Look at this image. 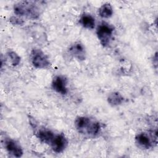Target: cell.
I'll return each mask as SVG.
<instances>
[{
    "mask_svg": "<svg viewBox=\"0 0 158 158\" xmlns=\"http://www.w3.org/2000/svg\"><path fill=\"white\" fill-rule=\"evenodd\" d=\"M75 127L79 133L89 137L97 136L101 130L98 121L85 116L78 117L75 121Z\"/></svg>",
    "mask_w": 158,
    "mask_h": 158,
    "instance_id": "obj_1",
    "label": "cell"
},
{
    "mask_svg": "<svg viewBox=\"0 0 158 158\" xmlns=\"http://www.w3.org/2000/svg\"><path fill=\"white\" fill-rule=\"evenodd\" d=\"M37 1H21L14 6V13L19 16L30 19L38 18L41 14V7Z\"/></svg>",
    "mask_w": 158,
    "mask_h": 158,
    "instance_id": "obj_2",
    "label": "cell"
},
{
    "mask_svg": "<svg viewBox=\"0 0 158 158\" xmlns=\"http://www.w3.org/2000/svg\"><path fill=\"white\" fill-rule=\"evenodd\" d=\"M135 143L139 148L142 149H148L152 148L157 143V130L138 134L135 137Z\"/></svg>",
    "mask_w": 158,
    "mask_h": 158,
    "instance_id": "obj_3",
    "label": "cell"
},
{
    "mask_svg": "<svg viewBox=\"0 0 158 158\" xmlns=\"http://www.w3.org/2000/svg\"><path fill=\"white\" fill-rule=\"evenodd\" d=\"M114 28L111 25L102 22L97 28L96 34L101 44L103 46H107L112 38Z\"/></svg>",
    "mask_w": 158,
    "mask_h": 158,
    "instance_id": "obj_4",
    "label": "cell"
},
{
    "mask_svg": "<svg viewBox=\"0 0 158 158\" xmlns=\"http://www.w3.org/2000/svg\"><path fill=\"white\" fill-rule=\"evenodd\" d=\"M31 60L37 69H44L49 66V60L46 55L39 49H34L31 52Z\"/></svg>",
    "mask_w": 158,
    "mask_h": 158,
    "instance_id": "obj_5",
    "label": "cell"
},
{
    "mask_svg": "<svg viewBox=\"0 0 158 158\" xmlns=\"http://www.w3.org/2000/svg\"><path fill=\"white\" fill-rule=\"evenodd\" d=\"M67 144V138L63 134H56L54 135L49 145L54 152L59 153L66 148Z\"/></svg>",
    "mask_w": 158,
    "mask_h": 158,
    "instance_id": "obj_6",
    "label": "cell"
},
{
    "mask_svg": "<svg viewBox=\"0 0 158 158\" xmlns=\"http://www.w3.org/2000/svg\"><path fill=\"white\" fill-rule=\"evenodd\" d=\"M4 146L7 151L15 157H20L23 154V150L20 146L14 140L10 138L4 139Z\"/></svg>",
    "mask_w": 158,
    "mask_h": 158,
    "instance_id": "obj_7",
    "label": "cell"
},
{
    "mask_svg": "<svg viewBox=\"0 0 158 158\" xmlns=\"http://www.w3.org/2000/svg\"><path fill=\"white\" fill-rule=\"evenodd\" d=\"M67 79L62 76L55 77L52 81V87L54 91L61 94H65L67 93Z\"/></svg>",
    "mask_w": 158,
    "mask_h": 158,
    "instance_id": "obj_8",
    "label": "cell"
},
{
    "mask_svg": "<svg viewBox=\"0 0 158 158\" xmlns=\"http://www.w3.org/2000/svg\"><path fill=\"white\" fill-rule=\"evenodd\" d=\"M69 52L79 60H83L85 59L86 51L85 47L79 42L75 43L70 47Z\"/></svg>",
    "mask_w": 158,
    "mask_h": 158,
    "instance_id": "obj_9",
    "label": "cell"
},
{
    "mask_svg": "<svg viewBox=\"0 0 158 158\" xmlns=\"http://www.w3.org/2000/svg\"><path fill=\"white\" fill-rule=\"evenodd\" d=\"M54 135L52 131L46 128L40 130L36 133V136L41 142L48 144L51 143Z\"/></svg>",
    "mask_w": 158,
    "mask_h": 158,
    "instance_id": "obj_10",
    "label": "cell"
},
{
    "mask_svg": "<svg viewBox=\"0 0 158 158\" xmlns=\"http://www.w3.org/2000/svg\"><path fill=\"white\" fill-rule=\"evenodd\" d=\"M79 23L85 28L93 29L95 25V19L91 15L84 14L81 16Z\"/></svg>",
    "mask_w": 158,
    "mask_h": 158,
    "instance_id": "obj_11",
    "label": "cell"
},
{
    "mask_svg": "<svg viewBox=\"0 0 158 158\" xmlns=\"http://www.w3.org/2000/svg\"><path fill=\"white\" fill-rule=\"evenodd\" d=\"M123 100V97L118 92H113L110 93L107 98L108 102L112 106H116L121 104Z\"/></svg>",
    "mask_w": 158,
    "mask_h": 158,
    "instance_id": "obj_12",
    "label": "cell"
},
{
    "mask_svg": "<svg viewBox=\"0 0 158 158\" xmlns=\"http://www.w3.org/2000/svg\"><path fill=\"white\" fill-rule=\"evenodd\" d=\"M99 14L102 18H109L113 14V9L111 5L109 3L104 4L99 9Z\"/></svg>",
    "mask_w": 158,
    "mask_h": 158,
    "instance_id": "obj_13",
    "label": "cell"
},
{
    "mask_svg": "<svg viewBox=\"0 0 158 158\" xmlns=\"http://www.w3.org/2000/svg\"><path fill=\"white\" fill-rule=\"evenodd\" d=\"M7 58L9 62L13 66H16L20 62V57L14 51H9L7 53Z\"/></svg>",
    "mask_w": 158,
    "mask_h": 158,
    "instance_id": "obj_14",
    "label": "cell"
},
{
    "mask_svg": "<svg viewBox=\"0 0 158 158\" xmlns=\"http://www.w3.org/2000/svg\"><path fill=\"white\" fill-rule=\"evenodd\" d=\"M10 22L13 23V24H15V25H22L23 22L22 21V19H18L17 17H12L10 19Z\"/></svg>",
    "mask_w": 158,
    "mask_h": 158,
    "instance_id": "obj_15",
    "label": "cell"
}]
</instances>
